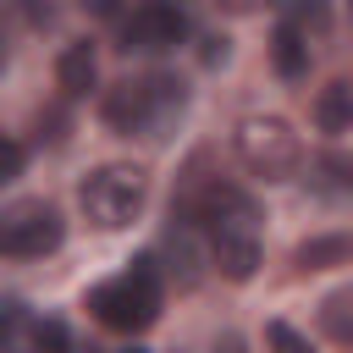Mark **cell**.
<instances>
[{
	"label": "cell",
	"instance_id": "cell-1",
	"mask_svg": "<svg viewBox=\"0 0 353 353\" xmlns=\"http://www.w3.org/2000/svg\"><path fill=\"white\" fill-rule=\"evenodd\" d=\"M182 105H188V94H182L176 77L143 72V77L110 83L105 99H99V116H105V127L121 132V138H165V127L182 116Z\"/></svg>",
	"mask_w": 353,
	"mask_h": 353
},
{
	"label": "cell",
	"instance_id": "cell-2",
	"mask_svg": "<svg viewBox=\"0 0 353 353\" xmlns=\"http://www.w3.org/2000/svg\"><path fill=\"white\" fill-rule=\"evenodd\" d=\"M160 298H165V287H160V259H154V254H138L121 276L88 287V314H94L99 325L132 336V331H149V325L160 320Z\"/></svg>",
	"mask_w": 353,
	"mask_h": 353
},
{
	"label": "cell",
	"instance_id": "cell-3",
	"mask_svg": "<svg viewBox=\"0 0 353 353\" xmlns=\"http://www.w3.org/2000/svg\"><path fill=\"white\" fill-rule=\"evenodd\" d=\"M143 199H149V176H143L138 165H99V171H88L83 188H77L83 215H88L94 226H105V232L132 226L138 210H143Z\"/></svg>",
	"mask_w": 353,
	"mask_h": 353
},
{
	"label": "cell",
	"instance_id": "cell-4",
	"mask_svg": "<svg viewBox=\"0 0 353 353\" xmlns=\"http://www.w3.org/2000/svg\"><path fill=\"white\" fill-rule=\"evenodd\" d=\"M237 160H243L254 176L281 182V176L298 171L303 143H298V132H292L281 116H248V121L237 127Z\"/></svg>",
	"mask_w": 353,
	"mask_h": 353
},
{
	"label": "cell",
	"instance_id": "cell-5",
	"mask_svg": "<svg viewBox=\"0 0 353 353\" xmlns=\"http://www.w3.org/2000/svg\"><path fill=\"white\" fill-rule=\"evenodd\" d=\"M66 221L50 199H17L0 210V254L6 259H39L50 248H61Z\"/></svg>",
	"mask_w": 353,
	"mask_h": 353
},
{
	"label": "cell",
	"instance_id": "cell-6",
	"mask_svg": "<svg viewBox=\"0 0 353 353\" xmlns=\"http://www.w3.org/2000/svg\"><path fill=\"white\" fill-rule=\"evenodd\" d=\"M188 39V11L176 0H143L127 22H121V50H143V55H160V50H176Z\"/></svg>",
	"mask_w": 353,
	"mask_h": 353
},
{
	"label": "cell",
	"instance_id": "cell-7",
	"mask_svg": "<svg viewBox=\"0 0 353 353\" xmlns=\"http://www.w3.org/2000/svg\"><path fill=\"white\" fill-rule=\"evenodd\" d=\"M210 232V259L226 281H248L259 270V237H254V215H232V221H215L204 226Z\"/></svg>",
	"mask_w": 353,
	"mask_h": 353
},
{
	"label": "cell",
	"instance_id": "cell-8",
	"mask_svg": "<svg viewBox=\"0 0 353 353\" xmlns=\"http://www.w3.org/2000/svg\"><path fill=\"white\" fill-rule=\"evenodd\" d=\"M94 77H99V55H94V44L88 39H77V44H66L61 50V61H55V83H61V94H88L94 88Z\"/></svg>",
	"mask_w": 353,
	"mask_h": 353
},
{
	"label": "cell",
	"instance_id": "cell-9",
	"mask_svg": "<svg viewBox=\"0 0 353 353\" xmlns=\"http://www.w3.org/2000/svg\"><path fill=\"white\" fill-rule=\"evenodd\" d=\"M270 61H276L281 77H303V72H309V33H298L292 22H276V33H270Z\"/></svg>",
	"mask_w": 353,
	"mask_h": 353
},
{
	"label": "cell",
	"instance_id": "cell-10",
	"mask_svg": "<svg viewBox=\"0 0 353 353\" xmlns=\"http://www.w3.org/2000/svg\"><path fill=\"white\" fill-rule=\"evenodd\" d=\"M314 121H320V132H331V138L347 132V121H353V88H347L342 77L320 88V99H314Z\"/></svg>",
	"mask_w": 353,
	"mask_h": 353
},
{
	"label": "cell",
	"instance_id": "cell-11",
	"mask_svg": "<svg viewBox=\"0 0 353 353\" xmlns=\"http://www.w3.org/2000/svg\"><path fill=\"white\" fill-rule=\"evenodd\" d=\"M347 237L342 232H331V237H309L303 248H298V270H331V265H347Z\"/></svg>",
	"mask_w": 353,
	"mask_h": 353
},
{
	"label": "cell",
	"instance_id": "cell-12",
	"mask_svg": "<svg viewBox=\"0 0 353 353\" xmlns=\"http://www.w3.org/2000/svg\"><path fill=\"white\" fill-rule=\"evenodd\" d=\"M320 325H325V336H331L336 347H347V342H353V292H331V298L320 303Z\"/></svg>",
	"mask_w": 353,
	"mask_h": 353
},
{
	"label": "cell",
	"instance_id": "cell-13",
	"mask_svg": "<svg viewBox=\"0 0 353 353\" xmlns=\"http://www.w3.org/2000/svg\"><path fill=\"white\" fill-rule=\"evenodd\" d=\"M22 347H28V353H72V331H66L61 320H28Z\"/></svg>",
	"mask_w": 353,
	"mask_h": 353
},
{
	"label": "cell",
	"instance_id": "cell-14",
	"mask_svg": "<svg viewBox=\"0 0 353 353\" xmlns=\"http://www.w3.org/2000/svg\"><path fill=\"white\" fill-rule=\"evenodd\" d=\"M276 6H281V22H292L298 33H309V28L320 33L331 17V0H276Z\"/></svg>",
	"mask_w": 353,
	"mask_h": 353
},
{
	"label": "cell",
	"instance_id": "cell-15",
	"mask_svg": "<svg viewBox=\"0 0 353 353\" xmlns=\"http://www.w3.org/2000/svg\"><path fill=\"white\" fill-rule=\"evenodd\" d=\"M265 342H270V353H314V342L298 336L287 320H270V325H265Z\"/></svg>",
	"mask_w": 353,
	"mask_h": 353
},
{
	"label": "cell",
	"instance_id": "cell-16",
	"mask_svg": "<svg viewBox=\"0 0 353 353\" xmlns=\"http://www.w3.org/2000/svg\"><path fill=\"white\" fill-rule=\"evenodd\" d=\"M22 331H28V320H22V309H17V303H0V347H11V342H22Z\"/></svg>",
	"mask_w": 353,
	"mask_h": 353
},
{
	"label": "cell",
	"instance_id": "cell-17",
	"mask_svg": "<svg viewBox=\"0 0 353 353\" xmlns=\"http://www.w3.org/2000/svg\"><path fill=\"white\" fill-rule=\"evenodd\" d=\"M22 171V143H11V138H0V182H11Z\"/></svg>",
	"mask_w": 353,
	"mask_h": 353
},
{
	"label": "cell",
	"instance_id": "cell-18",
	"mask_svg": "<svg viewBox=\"0 0 353 353\" xmlns=\"http://www.w3.org/2000/svg\"><path fill=\"white\" fill-rule=\"evenodd\" d=\"M83 11H94V17H116L121 0H83Z\"/></svg>",
	"mask_w": 353,
	"mask_h": 353
},
{
	"label": "cell",
	"instance_id": "cell-19",
	"mask_svg": "<svg viewBox=\"0 0 353 353\" xmlns=\"http://www.w3.org/2000/svg\"><path fill=\"white\" fill-rule=\"evenodd\" d=\"M204 353H243V342H237V336H215Z\"/></svg>",
	"mask_w": 353,
	"mask_h": 353
},
{
	"label": "cell",
	"instance_id": "cell-20",
	"mask_svg": "<svg viewBox=\"0 0 353 353\" xmlns=\"http://www.w3.org/2000/svg\"><path fill=\"white\" fill-rule=\"evenodd\" d=\"M0 72H6V28H0Z\"/></svg>",
	"mask_w": 353,
	"mask_h": 353
},
{
	"label": "cell",
	"instance_id": "cell-21",
	"mask_svg": "<svg viewBox=\"0 0 353 353\" xmlns=\"http://www.w3.org/2000/svg\"><path fill=\"white\" fill-rule=\"evenodd\" d=\"M121 353H149V347H138V342H132V347H121Z\"/></svg>",
	"mask_w": 353,
	"mask_h": 353
}]
</instances>
